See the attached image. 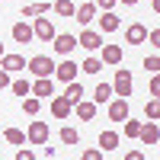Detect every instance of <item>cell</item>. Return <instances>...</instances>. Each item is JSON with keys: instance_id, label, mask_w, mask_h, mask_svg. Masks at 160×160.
<instances>
[{"instance_id": "cell-1", "label": "cell", "mask_w": 160, "mask_h": 160, "mask_svg": "<svg viewBox=\"0 0 160 160\" xmlns=\"http://www.w3.org/2000/svg\"><path fill=\"white\" fill-rule=\"evenodd\" d=\"M26 68H29L32 77H51L55 74V61H51L48 55H35V58L26 61Z\"/></svg>"}, {"instance_id": "cell-2", "label": "cell", "mask_w": 160, "mask_h": 160, "mask_svg": "<svg viewBox=\"0 0 160 160\" xmlns=\"http://www.w3.org/2000/svg\"><path fill=\"white\" fill-rule=\"evenodd\" d=\"M77 74H80V64L68 55L61 64H55V74H51V77H58L61 83H68V80H77Z\"/></svg>"}, {"instance_id": "cell-3", "label": "cell", "mask_w": 160, "mask_h": 160, "mask_svg": "<svg viewBox=\"0 0 160 160\" xmlns=\"http://www.w3.org/2000/svg\"><path fill=\"white\" fill-rule=\"evenodd\" d=\"M138 141L144 144V148H154V144L160 141V128H157V118H148L141 128H138Z\"/></svg>"}, {"instance_id": "cell-4", "label": "cell", "mask_w": 160, "mask_h": 160, "mask_svg": "<svg viewBox=\"0 0 160 160\" xmlns=\"http://www.w3.org/2000/svg\"><path fill=\"white\" fill-rule=\"evenodd\" d=\"M112 93H115V96H131V71H125V68H118V71H115Z\"/></svg>"}, {"instance_id": "cell-5", "label": "cell", "mask_w": 160, "mask_h": 160, "mask_svg": "<svg viewBox=\"0 0 160 160\" xmlns=\"http://www.w3.org/2000/svg\"><path fill=\"white\" fill-rule=\"evenodd\" d=\"M51 42H55V51H58V55H64V58H68L71 55V51L77 48V35H71V32H55V38H51Z\"/></svg>"}, {"instance_id": "cell-6", "label": "cell", "mask_w": 160, "mask_h": 160, "mask_svg": "<svg viewBox=\"0 0 160 160\" xmlns=\"http://www.w3.org/2000/svg\"><path fill=\"white\" fill-rule=\"evenodd\" d=\"M26 141L35 144V148H42V144L48 141V125H45V122H32L29 131H26Z\"/></svg>"}, {"instance_id": "cell-7", "label": "cell", "mask_w": 160, "mask_h": 160, "mask_svg": "<svg viewBox=\"0 0 160 160\" xmlns=\"http://www.w3.org/2000/svg\"><path fill=\"white\" fill-rule=\"evenodd\" d=\"M77 48L96 51V48H102V35H99V32H93V29H83V32L77 35Z\"/></svg>"}, {"instance_id": "cell-8", "label": "cell", "mask_w": 160, "mask_h": 160, "mask_svg": "<svg viewBox=\"0 0 160 160\" xmlns=\"http://www.w3.org/2000/svg\"><path fill=\"white\" fill-rule=\"evenodd\" d=\"M109 118H112V122H125V118H128V99L125 96L109 99Z\"/></svg>"}, {"instance_id": "cell-9", "label": "cell", "mask_w": 160, "mask_h": 160, "mask_svg": "<svg viewBox=\"0 0 160 160\" xmlns=\"http://www.w3.org/2000/svg\"><path fill=\"white\" fill-rule=\"evenodd\" d=\"M32 35L35 38H42V42H51V38H55V26H51V19H35L32 22Z\"/></svg>"}, {"instance_id": "cell-10", "label": "cell", "mask_w": 160, "mask_h": 160, "mask_svg": "<svg viewBox=\"0 0 160 160\" xmlns=\"http://www.w3.org/2000/svg\"><path fill=\"white\" fill-rule=\"evenodd\" d=\"M0 68H3L7 74H19V71H26V58H22V55H7V51H3Z\"/></svg>"}, {"instance_id": "cell-11", "label": "cell", "mask_w": 160, "mask_h": 160, "mask_svg": "<svg viewBox=\"0 0 160 160\" xmlns=\"http://www.w3.org/2000/svg\"><path fill=\"white\" fill-rule=\"evenodd\" d=\"M74 19H77L80 26H90L93 19H96V3H93V0H90V3H80V7L74 10Z\"/></svg>"}, {"instance_id": "cell-12", "label": "cell", "mask_w": 160, "mask_h": 160, "mask_svg": "<svg viewBox=\"0 0 160 160\" xmlns=\"http://www.w3.org/2000/svg\"><path fill=\"white\" fill-rule=\"evenodd\" d=\"M125 42H128V45H141V42H148V29H144L141 22H131L128 29H125Z\"/></svg>"}, {"instance_id": "cell-13", "label": "cell", "mask_w": 160, "mask_h": 160, "mask_svg": "<svg viewBox=\"0 0 160 160\" xmlns=\"http://www.w3.org/2000/svg\"><path fill=\"white\" fill-rule=\"evenodd\" d=\"M51 93H55V83H51V77H35V83H32V96L48 99Z\"/></svg>"}, {"instance_id": "cell-14", "label": "cell", "mask_w": 160, "mask_h": 160, "mask_svg": "<svg viewBox=\"0 0 160 160\" xmlns=\"http://www.w3.org/2000/svg\"><path fill=\"white\" fill-rule=\"evenodd\" d=\"M102 64H122V45H106L102 42Z\"/></svg>"}, {"instance_id": "cell-15", "label": "cell", "mask_w": 160, "mask_h": 160, "mask_svg": "<svg viewBox=\"0 0 160 160\" xmlns=\"http://www.w3.org/2000/svg\"><path fill=\"white\" fill-rule=\"evenodd\" d=\"M13 38H16L19 45H29L32 38H35V35H32V26H29V22H16V26H13Z\"/></svg>"}, {"instance_id": "cell-16", "label": "cell", "mask_w": 160, "mask_h": 160, "mask_svg": "<svg viewBox=\"0 0 160 160\" xmlns=\"http://www.w3.org/2000/svg\"><path fill=\"white\" fill-rule=\"evenodd\" d=\"M74 109H77V118H83V122H93V118H96V102L80 99V102H74Z\"/></svg>"}, {"instance_id": "cell-17", "label": "cell", "mask_w": 160, "mask_h": 160, "mask_svg": "<svg viewBox=\"0 0 160 160\" xmlns=\"http://www.w3.org/2000/svg\"><path fill=\"white\" fill-rule=\"evenodd\" d=\"M118 144H122L118 131H102V135H99V151H102V154H106V151H115Z\"/></svg>"}, {"instance_id": "cell-18", "label": "cell", "mask_w": 160, "mask_h": 160, "mask_svg": "<svg viewBox=\"0 0 160 160\" xmlns=\"http://www.w3.org/2000/svg\"><path fill=\"white\" fill-rule=\"evenodd\" d=\"M71 109H74V106L64 99V96H55V99H51V115H55V118H68Z\"/></svg>"}, {"instance_id": "cell-19", "label": "cell", "mask_w": 160, "mask_h": 160, "mask_svg": "<svg viewBox=\"0 0 160 160\" xmlns=\"http://www.w3.org/2000/svg\"><path fill=\"white\" fill-rule=\"evenodd\" d=\"M118 26H122V22H118L115 13H112V10H102V16H99V29H102V32H115Z\"/></svg>"}, {"instance_id": "cell-20", "label": "cell", "mask_w": 160, "mask_h": 160, "mask_svg": "<svg viewBox=\"0 0 160 160\" xmlns=\"http://www.w3.org/2000/svg\"><path fill=\"white\" fill-rule=\"evenodd\" d=\"M64 99H68L71 106L80 102V99H83V87H80L77 80H68V87H64Z\"/></svg>"}, {"instance_id": "cell-21", "label": "cell", "mask_w": 160, "mask_h": 160, "mask_svg": "<svg viewBox=\"0 0 160 160\" xmlns=\"http://www.w3.org/2000/svg\"><path fill=\"white\" fill-rule=\"evenodd\" d=\"M112 96H115V93H112V83H96V93H93V102H96V106H99V102H109Z\"/></svg>"}, {"instance_id": "cell-22", "label": "cell", "mask_w": 160, "mask_h": 160, "mask_svg": "<svg viewBox=\"0 0 160 160\" xmlns=\"http://www.w3.org/2000/svg\"><path fill=\"white\" fill-rule=\"evenodd\" d=\"M10 90H13V96H29V93H32V83H29V80H13V83H10Z\"/></svg>"}, {"instance_id": "cell-23", "label": "cell", "mask_w": 160, "mask_h": 160, "mask_svg": "<svg viewBox=\"0 0 160 160\" xmlns=\"http://www.w3.org/2000/svg\"><path fill=\"white\" fill-rule=\"evenodd\" d=\"M48 10H51L48 3H29V7L22 10V16H26V19H32V16H45Z\"/></svg>"}, {"instance_id": "cell-24", "label": "cell", "mask_w": 160, "mask_h": 160, "mask_svg": "<svg viewBox=\"0 0 160 160\" xmlns=\"http://www.w3.org/2000/svg\"><path fill=\"white\" fill-rule=\"evenodd\" d=\"M80 71H83V74H93V77H96V74L102 71V61H99V58H93V55H90V58H87L83 64H80Z\"/></svg>"}, {"instance_id": "cell-25", "label": "cell", "mask_w": 160, "mask_h": 160, "mask_svg": "<svg viewBox=\"0 0 160 160\" xmlns=\"http://www.w3.org/2000/svg\"><path fill=\"white\" fill-rule=\"evenodd\" d=\"M3 138L13 144V148H19V144H26V131H19V128H7V131H3Z\"/></svg>"}, {"instance_id": "cell-26", "label": "cell", "mask_w": 160, "mask_h": 160, "mask_svg": "<svg viewBox=\"0 0 160 160\" xmlns=\"http://www.w3.org/2000/svg\"><path fill=\"white\" fill-rule=\"evenodd\" d=\"M74 0H55V13L58 16H74Z\"/></svg>"}, {"instance_id": "cell-27", "label": "cell", "mask_w": 160, "mask_h": 160, "mask_svg": "<svg viewBox=\"0 0 160 160\" xmlns=\"http://www.w3.org/2000/svg\"><path fill=\"white\" fill-rule=\"evenodd\" d=\"M38 106H42L38 96H26V99H22V112H26V115H38Z\"/></svg>"}, {"instance_id": "cell-28", "label": "cell", "mask_w": 160, "mask_h": 160, "mask_svg": "<svg viewBox=\"0 0 160 160\" xmlns=\"http://www.w3.org/2000/svg\"><path fill=\"white\" fill-rule=\"evenodd\" d=\"M80 141V135H77V128H71V125H64L61 128V144H77Z\"/></svg>"}, {"instance_id": "cell-29", "label": "cell", "mask_w": 160, "mask_h": 160, "mask_svg": "<svg viewBox=\"0 0 160 160\" xmlns=\"http://www.w3.org/2000/svg\"><path fill=\"white\" fill-rule=\"evenodd\" d=\"M148 118H160V99L157 96L148 99Z\"/></svg>"}, {"instance_id": "cell-30", "label": "cell", "mask_w": 160, "mask_h": 160, "mask_svg": "<svg viewBox=\"0 0 160 160\" xmlns=\"http://www.w3.org/2000/svg\"><path fill=\"white\" fill-rule=\"evenodd\" d=\"M144 71H148V74H157V71H160V58H157V55L144 58Z\"/></svg>"}, {"instance_id": "cell-31", "label": "cell", "mask_w": 160, "mask_h": 160, "mask_svg": "<svg viewBox=\"0 0 160 160\" xmlns=\"http://www.w3.org/2000/svg\"><path fill=\"white\" fill-rule=\"evenodd\" d=\"M138 128H141V122H131V118H125V138H138Z\"/></svg>"}, {"instance_id": "cell-32", "label": "cell", "mask_w": 160, "mask_h": 160, "mask_svg": "<svg viewBox=\"0 0 160 160\" xmlns=\"http://www.w3.org/2000/svg\"><path fill=\"white\" fill-rule=\"evenodd\" d=\"M83 160H102V151L99 148H90V151H83Z\"/></svg>"}, {"instance_id": "cell-33", "label": "cell", "mask_w": 160, "mask_h": 160, "mask_svg": "<svg viewBox=\"0 0 160 160\" xmlns=\"http://www.w3.org/2000/svg\"><path fill=\"white\" fill-rule=\"evenodd\" d=\"M93 3H96V10H115L118 0H93Z\"/></svg>"}, {"instance_id": "cell-34", "label": "cell", "mask_w": 160, "mask_h": 160, "mask_svg": "<svg viewBox=\"0 0 160 160\" xmlns=\"http://www.w3.org/2000/svg\"><path fill=\"white\" fill-rule=\"evenodd\" d=\"M35 154L29 151V148H22V144H19V151H16V160H32Z\"/></svg>"}, {"instance_id": "cell-35", "label": "cell", "mask_w": 160, "mask_h": 160, "mask_svg": "<svg viewBox=\"0 0 160 160\" xmlns=\"http://www.w3.org/2000/svg\"><path fill=\"white\" fill-rule=\"evenodd\" d=\"M7 87H10V74L0 68V90H7Z\"/></svg>"}, {"instance_id": "cell-36", "label": "cell", "mask_w": 160, "mask_h": 160, "mask_svg": "<svg viewBox=\"0 0 160 160\" xmlns=\"http://www.w3.org/2000/svg\"><path fill=\"white\" fill-rule=\"evenodd\" d=\"M160 93V80H157V74H154V80H151V96H157Z\"/></svg>"}, {"instance_id": "cell-37", "label": "cell", "mask_w": 160, "mask_h": 160, "mask_svg": "<svg viewBox=\"0 0 160 160\" xmlns=\"http://www.w3.org/2000/svg\"><path fill=\"white\" fill-rule=\"evenodd\" d=\"M122 3H128V7H131V3H138V0H122Z\"/></svg>"}, {"instance_id": "cell-38", "label": "cell", "mask_w": 160, "mask_h": 160, "mask_svg": "<svg viewBox=\"0 0 160 160\" xmlns=\"http://www.w3.org/2000/svg\"><path fill=\"white\" fill-rule=\"evenodd\" d=\"M0 58H3V42H0Z\"/></svg>"}]
</instances>
